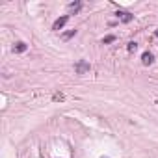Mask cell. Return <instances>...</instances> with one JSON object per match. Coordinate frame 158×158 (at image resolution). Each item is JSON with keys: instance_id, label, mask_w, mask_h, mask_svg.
<instances>
[{"instance_id": "9c48e42d", "label": "cell", "mask_w": 158, "mask_h": 158, "mask_svg": "<svg viewBox=\"0 0 158 158\" xmlns=\"http://www.w3.org/2000/svg\"><path fill=\"white\" fill-rule=\"evenodd\" d=\"M114 41H115V35H106L102 39V43H114Z\"/></svg>"}, {"instance_id": "ba28073f", "label": "cell", "mask_w": 158, "mask_h": 158, "mask_svg": "<svg viewBox=\"0 0 158 158\" xmlns=\"http://www.w3.org/2000/svg\"><path fill=\"white\" fill-rule=\"evenodd\" d=\"M73 35H76V30H69V32H65L62 37H63V41H67V39H71Z\"/></svg>"}, {"instance_id": "6da1fadb", "label": "cell", "mask_w": 158, "mask_h": 158, "mask_svg": "<svg viewBox=\"0 0 158 158\" xmlns=\"http://www.w3.org/2000/svg\"><path fill=\"white\" fill-rule=\"evenodd\" d=\"M75 71H76L78 75H86V73L89 71V63H87V62H84V60H80V62H76Z\"/></svg>"}, {"instance_id": "5b68a950", "label": "cell", "mask_w": 158, "mask_h": 158, "mask_svg": "<svg viewBox=\"0 0 158 158\" xmlns=\"http://www.w3.org/2000/svg\"><path fill=\"white\" fill-rule=\"evenodd\" d=\"M80 8H82V4H80V2H73V4H69V11H71V13H78V11H80Z\"/></svg>"}, {"instance_id": "52a82bcc", "label": "cell", "mask_w": 158, "mask_h": 158, "mask_svg": "<svg viewBox=\"0 0 158 158\" xmlns=\"http://www.w3.org/2000/svg\"><path fill=\"white\" fill-rule=\"evenodd\" d=\"M127 50H128V52H136V50H138V43H136V41H130V43L127 45Z\"/></svg>"}, {"instance_id": "8fae6325", "label": "cell", "mask_w": 158, "mask_h": 158, "mask_svg": "<svg viewBox=\"0 0 158 158\" xmlns=\"http://www.w3.org/2000/svg\"><path fill=\"white\" fill-rule=\"evenodd\" d=\"M154 35H156V37H158V30H156V32H154Z\"/></svg>"}, {"instance_id": "7a4b0ae2", "label": "cell", "mask_w": 158, "mask_h": 158, "mask_svg": "<svg viewBox=\"0 0 158 158\" xmlns=\"http://www.w3.org/2000/svg\"><path fill=\"white\" fill-rule=\"evenodd\" d=\"M69 21V15H63V17H60V19H56L54 21V24H52V30H62L63 26H65V22Z\"/></svg>"}, {"instance_id": "3957f363", "label": "cell", "mask_w": 158, "mask_h": 158, "mask_svg": "<svg viewBox=\"0 0 158 158\" xmlns=\"http://www.w3.org/2000/svg\"><path fill=\"white\" fill-rule=\"evenodd\" d=\"M115 15H117V19H119L121 22H125V24H127V22H130V21L134 19V17H132V13H128V11H121V10H119Z\"/></svg>"}, {"instance_id": "30bf717a", "label": "cell", "mask_w": 158, "mask_h": 158, "mask_svg": "<svg viewBox=\"0 0 158 158\" xmlns=\"http://www.w3.org/2000/svg\"><path fill=\"white\" fill-rule=\"evenodd\" d=\"M54 100H63V95L62 93H54V97H52Z\"/></svg>"}, {"instance_id": "8992f818", "label": "cell", "mask_w": 158, "mask_h": 158, "mask_svg": "<svg viewBox=\"0 0 158 158\" xmlns=\"http://www.w3.org/2000/svg\"><path fill=\"white\" fill-rule=\"evenodd\" d=\"M13 50H15V52H24V50H26V43H22V41H19V43H15V47H13Z\"/></svg>"}, {"instance_id": "277c9868", "label": "cell", "mask_w": 158, "mask_h": 158, "mask_svg": "<svg viewBox=\"0 0 158 158\" xmlns=\"http://www.w3.org/2000/svg\"><path fill=\"white\" fill-rule=\"evenodd\" d=\"M152 54H151V52H143V54H141V63L143 65H151L152 63Z\"/></svg>"}]
</instances>
